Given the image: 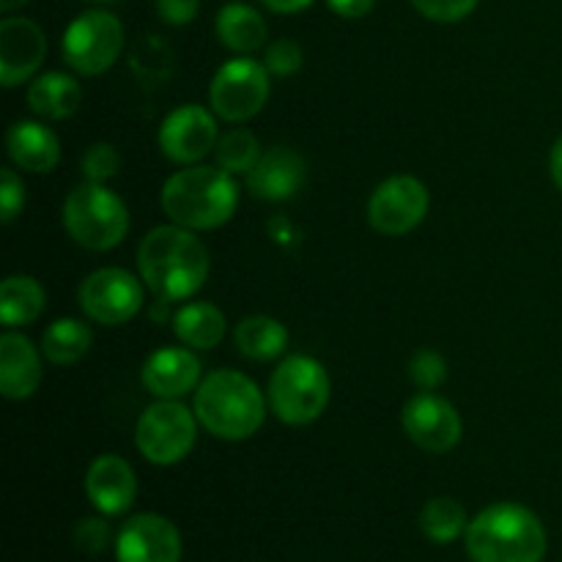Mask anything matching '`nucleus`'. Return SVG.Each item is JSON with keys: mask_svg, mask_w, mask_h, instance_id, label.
Masks as SVG:
<instances>
[{"mask_svg": "<svg viewBox=\"0 0 562 562\" xmlns=\"http://www.w3.org/2000/svg\"><path fill=\"white\" fill-rule=\"evenodd\" d=\"M137 269L157 300L181 302L195 296L209 278V250L195 231L157 225L137 247Z\"/></svg>", "mask_w": 562, "mask_h": 562, "instance_id": "1", "label": "nucleus"}, {"mask_svg": "<svg viewBox=\"0 0 562 562\" xmlns=\"http://www.w3.org/2000/svg\"><path fill=\"white\" fill-rule=\"evenodd\" d=\"M467 552L475 562H543L547 527L536 510L519 503H494L470 521Z\"/></svg>", "mask_w": 562, "mask_h": 562, "instance_id": "2", "label": "nucleus"}, {"mask_svg": "<svg viewBox=\"0 0 562 562\" xmlns=\"http://www.w3.org/2000/svg\"><path fill=\"white\" fill-rule=\"evenodd\" d=\"M239 206L234 173L212 165H187L162 184V209L176 225L212 231L228 223Z\"/></svg>", "mask_w": 562, "mask_h": 562, "instance_id": "3", "label": "nucleus"}, {"mask_svg": "<svg viewBox=\"0 0 562 562\" xmlns=\"http://www.w3.org/2000/svg\"><path fill=\"white\" fill-rule=\"evenodd\" d=\"M195 417L212 437L241 442L263 426L267 401L250 376L223 368L198 384Z\"/></svg>", "mask_w": 562, "mask_h": 562, "instance_id": "4", "label": "nucleus"}, {"mask_svg": "<svg viewBox=\"0 0 562 562\" xmlns=\"http://www.w3.org/2000/svg\"><path fill=\"white\" fill-rule=\"evenodd\" d=\"M333 382L316 357L291 355L269 376V409L285 426H311L329 406Z\"/></svg>", "mask_w": 562, "mask_h": 562, "instance_id": "5", "label": "nucleus"}, {"mask_svg": "<svg viewBox=\"0 0 562 562\" xmlns=\"http://www.w3.org/2000/svg\"><path fill=\"white\" fill-rule=\"evenodd\" d=\"M64 228L86 250H113L130 234V209L110 187L82 181L64 203Z\"/></svg>", "mask_w": 562, "mask_h": 562, "instance_id": "6", "label": "nucleus"}, {"mask_svg": "<svg viewBox=\"0 0 562 562\" xmlns=\"http://www.w3.org/2000/svg\"><path fill=\"white\" fill-rule=\"evenodd\" d=\"M198 439V417L181 401H165L146 406L137 417L135 445L148 464L173 467L192 453Z\"/></svg>", "mask_w": 562, "mask_h": 562, "instance_id": "7", "label": "nucleus"}, {"mask_svg": "<svg viewBox=\"0 0 562 562\" xmlns=\"http://www.w3.org/2000/svg\"><path fill=\"white\" fill-rule=\"evenodd\" d=\"M269 91L272 86H269L267 66L250 55H236L214 71L209 104L217 119L228 124H245L261 113L263 104L269 102Z\"/></svg>", "mask_w": 562, "mask_h": 562, "instance_id": "8", "label": "nucleus"}, {"mask_svg": "<svg viewBox=\"0 0 562 562\" xmlns=\"http://www.w3.org/2000/svg\"><path fill=\"white\" fill-rule=\"evenodd\" d=\"M64 58L77 75H104L124 49V25L104 9H88L69 22L60 38Z\"/></svg>", "mask_w": 562, "mask_h": 562, "instance_id": "9", "label": "nucleus"}, {"mask_svg": "<svg viewBox=\"0 0 562 562\" xmlns=\"http://www.w3.org/2000/svg\"><path fill=\"white\" fill-rule=\"evenodd\" d=\"M77 302L91 322L104 324V327H121L143 311L146 291H143L140 280L126 269L104 267L82 280Z\"/></svg>", "mask_w": 562, "mask_h": 562, "instance_id": "10", "label": "nucleus"}, {"mask_svg": "<svg viewBox=\"0 0 562 562\" xmlns=\"http://www.w3.org/2000/svg\"><path fill=\"white\" fill-rule=\"evenodd\" d=\"M428 203V187L417 176H390L368 201V225L382 236H406L426 220Z\"/></svg>", "mask_w": 562, "mask_h": 562, "instance_id": "11", "label": "nucleus"}, {"mask_svg": "<svg viewBox=\"0 0 562 562\" xmlns=\"http://www.w3.org/2000/svg\"><path fill=\"white\" fill-rule=\"evenodd\" d=\"M401 423H404V431L412 445L437 456L450 453L464 434V420H461L459 409L431 390L406 401Z\"/></svg>", "mask_w": 562, "mask_h": 562, "instance_id": "12", "label": "nucleus"}, {"mask_svg": "<svg viewBox=\"0 0 562 562\" xmlns=\"http://www.w3.org/2000/svg\"><path fill=\"white\" fill-rule=\"evenodd\" d=\"M217 115L201 104H181L159 124V148L170 162L195 165L217 148Z\"/></svg>", "mask_w": 562, "mask_h": 562, "instance_id": "13", "label": "nucleus"}, {"mask_svg": "<svg viewBox=\"0 0 562 562\" xmlns=\"http://www.w3.org/2000/svg\"><path fill=\"white\" fill-rule=\"evenodd\" d=\"M115 562H181V532L159 514H137L115 538Z\"/></svg>", "mask_w": 562, "mask_h": 562, "instance_id": "14", "label": "nucleus"}, {"mask_svg": "<svg viewBox=\"0 0 562 562\" xmlns=\"http://www.w3.org/2000/svg\"><path fill=\"white\" fill-rule=\"evenodd\" d=\"M47 55V36L27 16H5L0 22V82L14 88L31 80Z\"/></svg>", "mask_w": 562, "mask_h": 562, "instance_id": "15", "label": "nucleus"}, {"mask_svg": "<svg viewBox=\"0 0 562 562\" xmlns=\"http://www.w3.org/2000/svg\"><path fill=\"white\" fill-rule=\"evenodd\" d=\"M143 387L165 401H179L201 384V360L187 346H165L151 351L143 362Z\"/></svg>", "mask_w": 562, "mask_h": 562, "instance_id": "16", "label": "nucleus"}, {"mask_svg": "<svg viewBox=\"0 0 562 562\" xmlns=\"http://www.w3.org/2000/svg\"><path fill=\"white\" fill-rule=\"evenodd\" d=\"M86 494L102 516L126 514L137 497L135 470L115 453L97 456L86 472Z\"/></svg>", "mask_w": 562, "mask_h": 562, "instance_id": "17", "label": "nucleus"}, {"mask_svg": "<svg viewBox=\"0 0 562 562\" xmlns=\"http://www.w3.org/2000/svg\"><path fill=\"white\" fill-rule=\"evenodd\" d=\"M305 159L285 146H274L261 154L256 168L247 173V190L258 201H289L305 184Z\"/></svg>", "mask_w": 562, "mask_h": 562, "instance_id": "18", "label": "nucleus"}, {"mask_svg": "<svg viewBox=\"0 0 562 562\" xmlns=\"http://www.w3.org/2000/svg\"><path fill=\"white\" fill-rule=\"evenodd\" d=\"M42 384V357L25 335L5 329L0 335V393L9 401H25Z\"/></svg>", "mask_w": 562, "mask_h": 562, "instance_id": "19", "label": "nucleus"}, {"mask_svg": "<svg viewBox=\"0 0 562 562\" xmlns=\"http://www.w3.org/2000/svg\"><path fill=\"white\" fill-rule=\"evenodd\" d=\"M5 151L27 173H49L60 162V140L42 121H16L5 132Z\"/></svg>", "mask_w": 562, "mask_h": 562, "instance_id": "20", "label": "nucleus"}, {"mask_svg": "<svg viewBox=\"0 0 562 562\" xmlns=\"http://www.w3.org/2000/svg\"><path fill=\"white\" fill-rule=\"evenodd\" d=\"M82 88L80 82L64 71H44L33 77L27 88V108L47 121H64L80 110Z\"/></svg>", "mask_w": 562, "mask_h": 562, "instance_id": "21", "label": "nucleus"}, {"mask_svg": "<svg viewBox=\"0 0 562 562\" xmlns=\"http://www.w3.org/2000/svg\"><path fill=\"white\" fill-rule=\"evenodd\" d=\"M214 31H217L223 47L239 55L256 53L267 42V22H263L261 11L247 3L223 5L214 20Z\"/></svg>", "mask_w": 562, "mask_h": 562, "instance_id": "22", "label": "nucleus"}, {"mask_svg": "<svg viewBox=\"0 0 562 562\" xmlns=\"http://www.w3.org/2000/svg\"><path fill=\"white\" fill-rule=\"evenodd\" d=\"M44 307H47L44 285L31 274H9L0 285V322L5 329L38 322Z\"/></svg>", "mask_w": 562, "mask_h": 562, "instance_id": "23", "label": "nucleus"}, {"mask_svg": "<svg viewBox=\"0 0 562 562\" xmlns=\"http://www.w3.org/2000/svg\"><path fill=\"white\" fill-rule=\"evenodd\" d=\"M173 333L190 349L209 351L225 338V313L212 302H190L173 313Z\"/></svg>", "mask_w": 562, "mask_h": 562, "instance_id": "24", "label": "nucleus"}, {"mask_svg": "<svg viewBox=\"0 0 562 562\" xmlns=\"http://www.w3.org/2000/svg\"><path fill=\"white\" fill-rule=\"evenodd\" d=\"M234 344L247 360H278L285 351V346H289V329L278 318L258 313V316H247L236 324Z\"/></svg>", "mask_w": 562, "mask_h": 562, "instance_id": "25", "label": "nucleus"}, {"mask_svg": "<svg viewBox=\"0 0 562 562\" xmlns=\"http://www.w3.org/2000/svg\"><path fill=\"white\" fill-rule=\"evenodd\" d=\"M93 333L82 318H55L42 335V355L53 366H75L88 355Z\"/></svg>", "mask_w": 562, "mask_h": 562, "instance_id": "26", "label": "nucleus"}, {"mask_svg": "<svg viewBox=\"0 0 562 562\" xmlns=\"http://www.w3.org/2000/svg\"><path fill=\"white\" fill-rule=\"evenodd\" d=\"M464 505L456 503L453 497H434L423 505L420 510V530L428 541L434 543H453L467 532Z\"/></svg>", "mask_w": 562, "mask_h": 562, "instance_id": "27", "label": "nucleus"}, {"mask_svg": "<svg viewBox=\"0 0 562 562\" xmlns=\"http://www.w3.org/2000/svg\"><path fill=\"white\" fill-rule=\"evenodd\" d=\"M261 143L252 135L250 130L239 126V130H231L225 135H220L217 148H214V157L223 170L234 176H247L256 162L261 159Z\"/></svg>", "mask_w": 562, "mask_h": 562, "instance_id": "28", "label": "nucleus"}, {"mask_svg": "<svg viewBox=\"0 0 562 562\" xmlns=\"http://www.w3.org/2000/svg\"><path fill=\"white\" fill-rule=\"evenodd\" d=\"M409 379L420 390H437L448 382V360L434 349H420L409 360Z\"/></svg>", "mask_w": 562, "mask_h": 562, "instance_id": "29", "label": "nucleus"}, {"mask_svg": "<svg viewBox=\"0 0 562 562\" xmlns=\"http://www.w3.org/2000/svg\"><path fill=\"white\" fill-rule=\"evenodd\" d=\"M121 170V154L115 151V146L110 143H93L88 146V151L82 154V176L86 181H97V184H104L113 176H119Z\"/></svg>", "mask_w": 562, "mask_h": 562, "instance_id": "30", "label": "nucleus"}, {"mask_svg": "<svg viewBox=\"0 0 562 562\" xmlns=\"http://www.w3.org/2000/svg\"><path fill=\"white\" fill-rule=\"evenodd\" d=\"M305 64V55H302V47L294 42V38H278L267 47L263 53V66L269 69V75L274 77H291L302 69Z\"/></svg>", "mask_w": 562, "mask_h": 562, "instance_id": "31", "label": "nucleus"}, {"mask_svg": "<svg viewBox=\"0 0 562 562\" xmlns=\"http://www.w3.org/2000/svg\"><path fill=\"white\" fill-rule=\"evenodd\" d=\"M409 3L431 22H461L477 9L481 0H409Z\"/></svg>", "mask_w": 562, "mask_h": 562, "instance_id": "32", "label": "nucleus"}, {"mask_svg": "<svg viewBox=\"0 0 562 562\" xmlns=\"http://www.w3.org/2000/svg\"><path fill=\"white\" fill-rule=\"evenodd\" d=\"M22 206H25V184L16 176V170L3 168V173H0V212H3L0 217H3V223H14Z\"/></svg>", "mask_w": 562, "mask_h": 562, "instance_id": "33", "label": "nucleus"}, {"mask_svg": "<svg viewBox=\"0 0 562 562\" xmlns=\"http://www.w3.org/2000/svg\"><path fill=\"white\" fill-rule=\"evenodd\" d=\"M110 541V527L104 519H97V516H86V519L77 521L75 527V543L80 552L86 554H99L104 552Z\"/></svg>", "mask_w": 562, "mask_h": 562, "instance_id": "34", "label": "nucleus"}, {"mask_svg": "<svg viewBox=\"0 0 562 562\" xmlns=\"http://www.w3.org/2000/svg\"><path fill=\"white\" fill-rule=\"evenodd\" d=\"M201 0H157V14L159 20L168 25H190L195 20Z\"/></svg>", "mask_w": 562, "mask_h": 562, "instance_id": "35", "label": "nucleus"}, {"mask_svg": "<svg viewBox=\"0 0 562 562\" xmlns=\"http://www.w3.org/2000/svg\"><path fill=\"white\" fill-rule=\"evenodd\" d=\"M329 9L338 16H346V20H360L368 11L376 5V0H327Z\"/></svg>", "mask_w": 562, "mask_h": 562, "instance_id": "36", "label": "nucleus"}, {"mask_svg": "<svg viewBox=\"0 0 562 562\" xmlns=\"http://www.w3.org/2000/svg\"><path fill=\"white\" fill-rule=\"evenodd\" d=\"M261 3L267 5L269 11H274V14H300V11H305L313 0H261Z\"/></svg>", "mask_w": 562, "mask_h": 562, "instance_id": "37", "label": "nucleus"}, {"mask_svg": "<svg viewBox=\"0 0 562 562\" xmlns=\"http://www.w3.org/2000/svg\"><path fill=\"white\" fill-rule=\"evenodd\" d=\"M549 170H552L554 184L562 190V135L558 137V143L552 146V154H549Z\"/></svg>", "mask_w": 562, "mask_h": 562, "instance_id": "38", "label": "nucleus"}, {"mask_svg": "<svg viewBox=\"0 0 562 562\" xmlns=\"http://www.w3.org/2000/svg\"><path fill=\"white\" fill-rule=\"evenodd\" d=\"M25 3L27 0H0V11H3V14H11V11L22 9Z\"/></svg>", "mask_w": 562, "mask_h": 562, "instance_id": "39", "label": "nucleus"}, {"mask_svg": "<svg viewBox=\"0 0 562 562\" xmlns=\"http://www.w3.org/2000/svg\"><path fill=\"white\" fill-rule=\"evenodd\" d=\"M91 3H113V0H91Z\"/></svg>", "mask_w": 562, "mask_h": 562, "instance_id": "40", "label": "nucleus"}]
</instances>
